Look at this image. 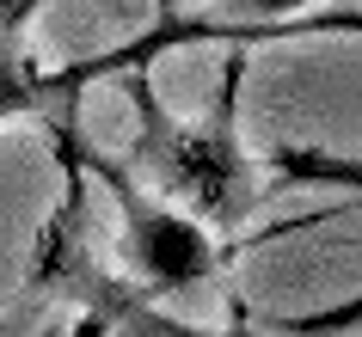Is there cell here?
<instances>
[{
  "mask_svg": "<svg viewBox=\"0 0 362 337\" xmlns=\"http://www.w3.org/2000/svg\"><path fill=\"white\" fill-rule=\"evenodd\" d=\"M62 141L80 153V166H86V172H98V184L111 190L117 215H123V240H129V264L148 276V288L178 295V288H197L203 276H215L221 252H215V240L203 233V221L166 208V196H160V203L141 196V184H135L129 172L111 166V160H98V153H86L74 135H62Z\"/></svg>",
  "mask_w": 362,
  "mask_h": 337,
  "instance_id": "obj_2",
  "label": "cell"
},
{
  "mask_svg": "<svg viewBox=\"0 0 362 337\" xmlns=\"http://www.w3.org/2000/svg\"><path fill=\"white\" fill-rule=\"evenodd\" d=\"M246 13H258V19H283V13H295V6H313V0H240Z\"/></svg>",
  "mask_w": 362,
  "mask_h": 337,
  "instance_id": "obj_3",
  "label": "cell"
},
{
  "mask_svg": "<svg viewBox=\"0 0 362 337\" xmlns=\"http://www.w3.org/2000/svg\"><path fill=\"white\" fill-rule=\"evenodd\" d=\"M240 68L246 61L233 56L228 74H221V98L197 123H172L153 98L148 74L129 68V93H135V111H141V166H148L153 190L185 203L197 221L209 227H233L258 203V172H252L246 148H240Z\"/></svg>",
  "mask_w": 362,
  "mask_h": 337,
  "instance_id": "obj_1",
  "label": "cell"
}]
</instances>
